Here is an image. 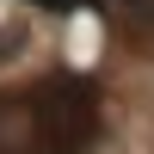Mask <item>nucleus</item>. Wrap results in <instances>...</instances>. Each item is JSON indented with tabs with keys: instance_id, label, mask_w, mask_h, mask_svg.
I'll use <instances>...</instances> for the list:
<instances>
[{
	"instance_id": "obj_1",
	"label": "nucleus",
	"mask_w": 154,
	"mask_h": 154,
	"mask_svg": "<svg viewBox=\"0 0 154 154\" xmlns=\"http://www.w3.org/2000/svg\"><path fill=\"white\" fill-rule=\"evenodd\" d=\"M99 136V86L86 74H43L0 93V154H86Z\"/></svg>"
},
{
	"instance_id": "obj_2",
	"label": "nucleus",
	"mask_w": 154,
	"mask_h": 154,
	"mask_svg": "<svg viewBox=\"0 0 154 154\" xmlns=\"http://www.w3.org/2000/svg\"><path fill=\"white\" fill-rule=\"evenodd\" d=\"M37 6H56V12H68V6H80V0H37Z\"/></svg>"
}]
</instances>
